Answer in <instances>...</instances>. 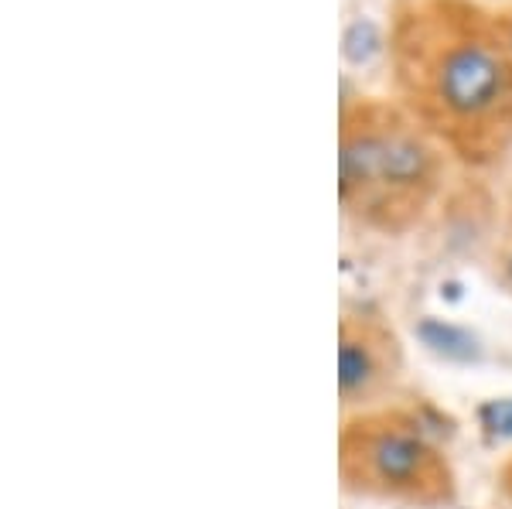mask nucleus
Listing matches in <instances>:
<instances>
[{"label":"nucleus","mask_w":512,"mask_h":509,"mask_svg":"<svg viewBox=\"0 0 512 509\" xmlns=\"http://www.w3.org/2000/svg\"><path fill=\"white\" fill-rule=\"evenodd\" d=\"M393 100L454 164L495 168L512 151V55L478 0H390Z\"/></svg>","instance_id":"obj_1"},{"label":"nucleus","mask_w":512,"mask_h":509,"mask_svg":"<svg viewBox=\"0 0 512 509\" xmlns=\"http://www.w3.org/2000/svg\"><path fill=\"white\" fill-rule=\"evenodd\" d=\"M451 154L396 100L355 96L338 113V205L355 229L407 236L441 202Z\"/></svg>","instance_id":"obj_2"},{"label":"nucleus","mask_w":512,"mask_h":509,"mask_svg":"<svg viewBox=\"0 0 512 509\" xmlns=\"http://www.w3.org/2000/svg\"><path fill=\"white\" fill-rule=\"evenodd\" d=\"M338 489L362 503L400 509H451L458 469L437 431L414 407L383 404L338 421Z\"/></svg>","instance_id":"obj_3"},{"label":"nucleus","mask_w":512,"mask_h":509,"mask_svg":"<svg viewBox=\"0 0 512 509\" xmlns=\"http://www.w3.org/2000/svg\"><path fill=\"white\" fill-rule=\"evenodd\" d=\"M338 417L393 404L407 376V346L386 311L352 305L338 318L335 346Z\"/></svg>","instance_id":"obj_4"},{"label":"nucleus","mask_w":512,"mask_h":509,"mask_svg":"<svg viewBox=\"0 0 512 509\" xmlns=\"http://www.w3.org/2000/svg\"><path fill=\"white\" fill-rule=\"evenodd\" d=\"M342 55L349 65H369L376 55H386V28L373 21H352L342 38Z\"/></svg>","instance_id":"obj_5"},{"label":"nucleus","mask_w":512,"mask_h":509,"mask_svg":"<svg viewBox=\"0 0 512 509\" xmlns=\"http://www.w3.org/2000/svg\"><path fill=\"white\" fill-rule=\"evenodd\" d=\"M492 277H495V284L512 298V229L502 236L499 250H495V257H492Z\"/></svg>","instance_id":"obj_6"},{"label":"nucleus","mask_w":512,"mask_h":509,"mask_svg":"<svg viewBox=\"0 0 512 509\" xmlns=\"http://www.w3.org/2000/svg\"><path fill=\"white\" fill-rule=\"evenodd\" d=\"M495 482H499V492H502V499L512 506V451L506 458H502V465H499V472H495Z\"/></svg>","instance_id":"obj_7"},{"label":"nucleus","mask_w":512,"mask_h":509,"mask_svg":"<svg viewBox=\"0 0 512 509\" xmlns=\"http://www.w3.org/2000/svg\"><path fill=\"white\" fill-rule=\"evenodd\" d=\"M495 18H499V31H502V38H506V48L512 55V4L502 7V11H495Z\"/></svg>","instance_id":"obj_8"}]
</instances>
